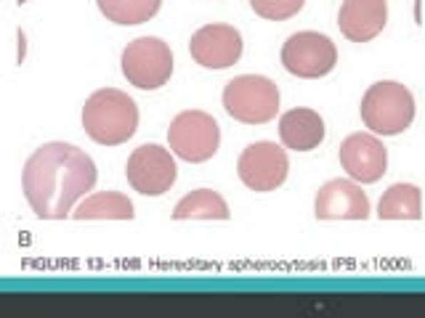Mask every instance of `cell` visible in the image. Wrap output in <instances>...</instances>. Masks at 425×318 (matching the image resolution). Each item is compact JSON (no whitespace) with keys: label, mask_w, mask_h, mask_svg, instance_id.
Segmentation results:
<instances>
[{"label":"cell","mask_w":425,"mask_h":318,"mask_svg":"<svg viewBox=\"0 0 425 318\" xmlns=\"http://www.w3.org/2000/svg\"><path fill=\"white\" fill-rule=\"evenodd\" d=\"M338 64V48L327 35L295 32L282 46V67L295 78H324Z\"/></svg>","instance_id":"52a82bcc"},{"label":"cell","mask_w":425,"mask_h":318,"mask_svg":"<svg viewBox=\"0 0 425 318\" xmlns=\"http://www.w3.org/2000/svg\"><path fill=\"white\" fill-rule=\"evenodd\" d=\"M223 109L245 125H263L280 112V88L263 75H240L223 90Z\"/></svg>","instance_id":"277c9868"},{"label":"cell","mask_w":425,"mask_h":318,"mask_svg":"<svg viewBox=\"0 0 425 318\" xmlns=\"http://www.w3.org/2000/svg\"><path fill=\"white\" fill-rule=\"evenodd\" d=\"M98 11L115 24H144L155 16L163 0H96Z\"/></svg>","instance_id":"ac0fdd59"},{"label":"cell","mask_w":425,"mask_h":318,"mask_svg":"<svg viewBox=\"0 0 425 318\" xmlns=\"http://www.w3.org/2000/svg\"><path fill=\"white\" fill-rule=\"evenodd\" d=\"M83 127L101 146H120L135 135L138 106L117 88H101L83 106Z\"/></svg>","instance_id":"7a4b0ae2"},{"label":"cell","mask_w":425,"mask_h":318,"mask_svg":"<svg viewBox=\"0 0 425 318\" xmlns=\"http://www.w3.org/2000/svg\"><path fill=\"white\" fill-rule=\"evenodd\" d=\"M280 138L292 152H311L324 141V120L314 109H290L280 117Z\"/></svg>","instance_id":"5bb4252c"},{"label":"cell","mask_w":425,"mask_h":318,"mask_svg":"<svg viewBox=\"0 0 425 318\" xmlns=\"http://www.w3.org/2000/svg\"><path fill=\"white\" fill-rule=\"evenodd\" d=\"M16 3H19V6H24V3H27V0H16Z\"/></svg>","instance_id":"44dd1931"},{"label":"cell","mask_w":425,"mask_h":318,"mask_svg":"<svg viewBox=\"0 0 425 318\" xmlns=\"http://www.w3.org/2000/svg\"><path fill=\"white\" fill-rule=\"evenodd\" d=\"M250 6L263 19L285 21L290 19V16H295L306 6V0H250Z\"/></svg>","instance_id":"d6986e66"},{"label":"cell","mask_w":425,"mask_h":318,"mask_svg":"<svg viewBox=\"0 0 425 318\" xmlns=\"http://www.w3.org/2000/svg\"><path fill=\"white\" fill-rule=\"evenodd\" d=\"M362 120L375 135H399L415 120V96L401 83L383 80L362 98Z\"/></svg>","instance_id":"3957f363"},{"label":"cell","mask_w":425,"mask_h":318,"mask_svg":"<svg viewBox=\"0 0 425 318\" xmlns=\"http://www.w3.org/2000/svg\"><path fill=\"white\" fill-rule=\"evenodd\" d=\"M126 175L128 184L138 194L163 196L173 189L175 178H178V167H175V159L168 149H163L160 144H144L128 157Z\"/></svg>","instance_id":"ba28073f"},{"label":"cell","mask_w":425,"mask_h":318,"mask_svg":"<svg viewBox=\"0 0 425 318\" xmlns=\"http://www.w3.org/2000/svg\"><path fill=\"white\" fill-rule=\"evenodd\" d=\"M123 75L133 88L141 90H157L173 75V53L170 46L160 38H135L123 51Z\"/></svg>","instance_id":"5b68a950"},{"label":"cell","mask_w":425,"mask_h":318,"mask_svg":"<svg viewBox=\"0 0 425 318\" xmlns=\"http://www.w3.org/2000/svg\"><path fill=\"white\" fill-rule=\"evenodd\" d=\"M78 221H133V202L120 191H98L72 212Z\"/></svg>","instance_id":"9a60e30c"},{"label":"cell","mask_w":425,"mask_h":318,"mask_svg":"<svg viewBox=\"0 0 425 318\" xmlns=\"http://www.w3.org/2000/svg\"><path fill=\"white\" fill-rule=\"evenodd\" d=\"M340 164L357 184H375L388 167V152L377 135L354 133L340 144Z\"/></svg>","instance_id":"8fae6325"},{"label":"cell","mask_w":425,"mask_h":318,"mask_svg":"<svg viewBox=\"0 0 425 318\" xmlns=\"http://www.w3.org/2000/svg\"><path fill=\"white\" fill-rule=\"evenodd\" d=\"M229 204L223 202V196L210 189H197L186 194L181 202L175 204L173 218L175 221H229Z\"/></svg>","instance_id":"e0dca14e"},{"label":"cell","mask_w":425,"mask_h":318,"mask_svg":"<svg viewBox=\"0 0 425 318\" xmlns=\"http://www.w3.org/2000/svg\"><path fill=\"white\" fill-rule=\"evenodd\" d=\"M237 173L242 184L252 191H274L287 181L290 162L285 149L274 141H255L240 154Z\"/></svg>","instance_id":"9c48e42d"},{"label":"cell","mask_w":425,"mask_h":318,"mask_svg":"<svg viewBox=\"0 0 425 318\" xmlns=\"http://www.w3.org/2000/svg\"><path fill=\"white\" fill-rule=\"evenodd\" d=\"M388 21L386 0H343L338 14V27L348 40L367 43L377 38Z\"/></svg>","instance_id":"4fadbf2b"},{"label":"cell","mask_w":425,"mask_h":318,"mask_svg":"<svg viewBox=\"0 0 425 318\" xmlns=\"http://www.w3.org/2000/svg\"><path fill=\"white\" fill-rule=\"evenodd\" d=\"M192 58L205 69H226L242 56V35L232 24H205L192 35Z\"/></svg>","instance_id":"30bf717a"},{"label":"cell","mask_w":425,"mask_h":318,"mask_svg":"<svg viewBox=\"0 0 425 318\" xmlns=\"http://www.w3.org/2000/svg\"><path fill=\"white\" fill-rule=\"evenodd\" d=\"M96 184L93 159L72 144H43L21 170V189L32 212L43 221H64Z\"/></svg>","instance_id":"6da1fadb"},{"label":"cell","mask_w":425,"mask_h":318,"mask_svg":"<svg viewBox=\"0 0 425 318\" xmlns=\"http://www.w3.org/2000/svg\"><path fill=\"white\" fill-rule=\"evenodd\" d=\"M423 212V196L415 184H394L377 204L380 221H417Z\"/></svg>","instance_id":"2e32d148"},{"label":"cell","mask_w":425,"mask_h":318,"mask_svg":"<svg viewBox=\"0 0 425 318\" xmlns=\"http://www.w3.org/2000/svg\"><path fill=\"white\" fill-rule=\"evenodd\" d=\"M314 212L319 221H367L369 199L357 181H327L319 189Z\"/></svg>","instance_id":"7c38bea8"},{"label":"cell","mask_w":425,"mask_h":318,"mask_svg":"<svg viewBox=\"0 0 425 318\" xmlns=\"http://www.w3.org/2000/svg\"><path fill=\"white\" fill-rule=\"evenodd\" d=\"M16 40H19V53H16V61L21 64V58H24V53H27V38H24V32H16Z\"/></svg>","instance_id":"ffe728a7"},{"label":"cell","mask_w":425,"mask_h":318,"mask_svg":"<svg viewBox=\"0 0 425 318\" xmlns=\"http://www.w3.org/2000/svg\"><path fill=\"white\" fill-rule=\"evenodd\" d=\"M168 144L184 162H208L221 146V127L208 112L186 109L168 127Z\"/></svg>","instance_id":"8992f818"}]
</instances>
